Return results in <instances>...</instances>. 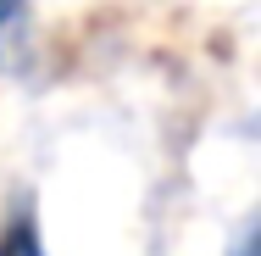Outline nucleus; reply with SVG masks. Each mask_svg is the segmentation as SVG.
I'll return each mask as SVG.
<instances>
[{
	"label": "nucleus",
	"instance_id": "obj_1",
	"mask_svg": "<svg viewBox=\"0 0 261 256\" xmlns=\"http://www.w3.org/2000/svg\"><path fill=\"white\" fill-rule=\"evenodd\" d=\"M0 256H45V245H39V223H34V217H17V223L0 234Z\"/></svg>",
	"mask_w": 261,
	"mask_h": 256
},
{
	"label": "nucleus",
	"instance_id": "obj_2",
	"mask_svg": "<svg viewBox=\"0 0 261 256\" xmlns=\"http://www.w3.org/2000/svg\"><path fill=\"white\" fill-rule=\"evenodd\" d=\"M17 11H22V0H0V28H6V22H11Z\"/></svg>",
	"mask_w": 261,
	"mask_h": 256
}]
</instances>
